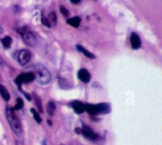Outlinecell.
<instances>
[{
	"instance_id": "1",
	"label": "cell",
	"mask_w": 162,
	"mask_h": 145,
	"mask_svg": "<svg viewBox=\"0 0 162 145\" xmlns=\"http://www.w3.org/2000/svg\"><path fill=\"white\" fill-rule=\"evenodd\" d=\"M32 72L36 82L40 85H47L52 80L51 72L43 64H36L33 67Z\"/></svg>"
},
{
	"instance_id": "2",
	"label": "cell",
	"mask_w": 162,
	"mask_h": 145,
	"mask_svg": "<svg viewBox=\"0 0 162 145\" xmlns=\"http://www.w3.org/2000/svg\"><path fill=\"white\" fill-rule=\"evenodd\" d=\"M6 116L8 123H9L10 126L12 129L13 132L17 136H22V131H23L22 130V123L20 121L18 116L15 113V110L13 109V108L9 107V106L6 107Z\"/></svg>"
},
{
	"instance_id": "3",
	"label": "cell",
	"mask_w": 162,
	"mask_h": 145,
	"mask_svg": "<svg viewBox=\"0 0 162 145\" xmlns=\"http://www.w3.org/2000/svg\"><path fill=\"white\" fill-rule=\"evenodd\" d=\"M85 110L92 116L100 114H107L111 111V107L108 103H99V104H86Z\"/></svg>"
},
{
	"instance_id": "4",
	"label": "cell",
	"mask_w": 162,
	"mask_h": 145,
	"mask_svg": "<svg viewBox=\"0 0 162 145\" xmlns=\"http://www.w3.org/2000/svg\"><path fill=\"white\" fill-rule=\"evenodd\" d=\"M18 33L21 34L22 39L24 40L25 43L31 47H35L37 44V40H36V37L29 29H26L25 28H22V29L18 30Z\"/></svg>"
},
{
	"instance_id": "5",
	"label": "cell",
	"mask_w": 162,
	"mask_h": 145,
	"mask_svg": "<svg viewBox=\"0 0 162 145\" xmlns=\"http://www.w3.org/2000/svg\"><path fill=\"white\" fill-rule=\"evenodd\" d=\"M35 79L34 75L32 72H27V73H22L19 75L18 77L15 79V82L18 86V88L21 90L22 85L23 83H29V82H32Z\"/></svg>"
},
{
	"instance_id": "6",
	"label": "cell",
	"mask_w": 162,
	"mask_h": 145,
	"mask_svg": "<svg viewBox=\"0 0 162 145\" xmlns=\"http://www.w3.org/2000/svg\"><path fill=\"white\" fill-rule=\"evenodd\" d=\"M32 58V54L27 49H22L18 52V64L22 66H25L30 61Z\"/></svg>"
},
{
	"instance_id": "7",
	"label": "cell",
	"mask_w": 162,
	"mask_h": 145,
	"mask_svg": "<svg viewBox=\"0 0 162 145\" xmlns=\"http://www.w3.org/2000/svg\"><path fill=\"white\" fill-rule=\"evenodd\" d=\"M81 133L84 136V137L89 140H96L98 139V135L93 132V130L90 127L84 125L83 128L81 129Z\"/></svg>"
},
{
	"instance_id": "8",
	"label": "cell",
	"mask_w": 162,
	"mask_h": 145,
	"mask_svg": "<svg viewBox=\"0 0 162 145\" xmlns=\"http://www.w3.org/2000/svg\"><path fill=\"white\" fill-rule=\"evenodd\" d=\"M130 40L131 48H133V49H134V50L139 49L141 47V45H142V41H141L140 37H139V34L136 33H131L130 37Z\"/></svg>"
},
{
	"instance_id": "9",
	"label": "cell",
	"mask_w": 162,
	"mask_h": 145,
	"mask_svg": "<svg viewBox=\"0 0 162 145\" xmlns=\"http://www.w3.org/2000/svg\"><path fill=\"white\" fill-rule=\"evenodd\" d=\"M78 78L84 83H89L91 80V75L86 68H81L78 72Z\"/></svg>"
},
{
	"instance_id": "10",
	"label": "cell",
	"mask_w": 162,
	"mask_h": 145,
	"mask_svg": "<svg viewBox=\"0 0 162 145\" xmlns=\"http://www.w3.org/2000/svg\"><path fill=\"white\" fill-rule=\"evenodd\" d=\"M70 106L73 108V109L78 114H81V113L85 112V104H83L82 102L79 101H74L70 103Z\"/></svg>"
},
{
	"instance_id": "11",
	"label": "cell",
	"mask_w": 162,
	"mask_h": 145,
	"mask_svg": "<svg viewBox=\"0 0 162 145\" xmlns=\"http://www.w3.org/2000/svg\"><path fill=\"white\" fill-rule=\"evenodd\" d=\"M67 24H69L70 25L75 27V28H78L80 25L81 22V18L78 16L73 17V18H70L66 20Z\"/></svg>"
},
{
	"instance_id": "12",
	"label": "cell",
	"mask_w": 162,
	"mask_h": 145,
	"mask_svg": "<svg viewBox=\"0 0 162 145\" xmlns=\"http://www.w3.org/2000/svg\"><path fill=\"white\" fill-rule=\"evenodd\" d=\"M76 47H77V49H78V51H79V52H82V53L84 54V56H86V57L89 58V59H94L95 58L94 54H93L92 52H90L89 51H88L87 49H86L85 48H83L82 45H78Z\"/></svg>"
},
{
	"instance_id": "13",
	"label": "cell",
	"mask_w": 162,
	"mask_h": 145,
	"mask_svg": "<svg viewBox=\"0 0 162 145\" xmlns=\"http://www.w3.org/2000/svg\"><path fill=\"white\" fill-rule=\"evenodd\" d=\"M0 94L2 96V99L6 101V102H8L11 99V95H10L9 92L6 90V88L0 83Z\"/></svg>"
},
{
	"instance_id": "14",
	"label": "cell",
	"mask_w": 162,
	"mask_h": 145,
	"mask_svg": "<svg viewBox=\"0 0 162 145\" xmlns=\"http://www.w3.org/2000/svg\"><path fill=\"white\" fill-rule=\"evenodd\" d=\"M2 46L4 47L5 48H10L11 47V45H12V43H13V39L10 36H6L4 37L2 39Z\"/></svg>"
},
{
	"instance_id": "15",
	"label": "cell",
	"mask_w": 162,
	"mask_h": 145,
	"mask_svg": "<svg viewBox=\"0 0 162 145\" xmlns=\"http://www.w3.org/2000/svg\"><path fill=\"white\" fill-rule=\"evenodd\" d=\"M55 109H56L55 104L52 101H50V102L48 103V105H47V111H48V113L50 115V116H53V115L55 114Z\"/></svg>"
},
{
	"instance_id": "16",
	"label": "cell",
	"mask_w": 162,
	"mask_h": 145,
	"mask_svg": "<svg viewBox=\"0 0 162 145\" xmlns=\"http://www.w3.org/2000/svg\"><path fill=\"white\" fill-rule=\"evenodd\" d=\"M34 98H35V103H36L37 109L40 113H43V108H42V103H41L40 98L37 94H34Z\"/></svg>"
},
{
	"instance_id": "17",
	"label": "cell",
	"mask_w": 162,
	"mask_h": 145,
	"mask_svg": "<svg viewBox=\"0 0 162 145\" xmlns=\"http://www.w3.org/2000/svg\"><path fill=\"white\" fill-rule=\"evenodd\" d=\"M48 19L50 22V23L52 22V24H53V25H56V23H57V15L55 12H51Z\"/></svg>"
},
{
	"instance_id": "18",
	"label": "cell",
	"mask_w": 162,
	"mask_h": 145,
	"mask_svg": "<svg viewBox=\"0 0 162 145\" xmlns=\"http://www.w3.org/2000/svg\"><path fill=\"white\" fill-rule=\"evenodd\" d=\"M31 110V113H32V115H33V117L34 119H35V121H36L37 123H41V121H42V119H41L40 116L39 115V113H37V112L36 111V109H33V108H32V109H30Z\"/></svg>"
},
{
	"instance_id": "19",
	"label": "cell",
	"mask_w": 162,
	"mask_h": 145,
	"mask_svg": "<svg viewBox=\"0 0 162 145\" xmlns=\"http://www.w3.org/2000/svg\"><path fill=\"white\" fill-rule=\"evenodd\" d=\"M16 102H17L16 105H15V107L13 108V109H14V110H19V109H21L22 107H23V105H24L23 100H22V99L18 98V99H17Z\"/></svg>"
},
{
	"instance_id": "20",
	"label": "cell",
	"mask_w": 162,
	"mask_h": 145,
	"mask_svg": "<svg viewBox=\"0 0 162 145\" xmlns=\"http://www.w3.org/2000/svg\"><path fill=\"white\" fill-rule=\"evenodd\" d=\"M41 23L43 24L44 25H45V26L49 27V28H50V27L52 26V25H51L50 22L48 21V18H47L46 17H45L44 15H41Z\"/></svg>"
},
{
	"instance_id": "21",
	"label": "cell",
	"mask_w": 162,
	"mask_h": 145,
	"mask_svg": "<svg viewBox=\"0 0 162 145\" xmlns=\"http://www.w3.org/2000/svg\"><path fill=\"white\" fill-rule=\"evenodd\" d=\"M59 11H60L61 14L64 17H68L70 15V13L69 11H68V10L66 9L65 7H63V6H60V7H59Z\"/></svg>"
},
{
	"instance_id": "22",
	"label": "cell",
	"mask_w": 162,
	"mask_h": 145,
	"mask_svg": "<svg viewBox=\"0 0 162 145\" xmlns=\"http://www.w3.org/2000/svg\"><path fill=\"white\" fill-rule=\"evenodd\" d=\"M70 2H71V3H73V4H79L81 2V1H80V0H71V1H70Z\"/></svg>"
},
{
	"instance_id": "23",
	"label": "cell",
	"mask_w": 162,
	"mask_h": 145,
	"mask_svg": "<svg viewBox=\"0 0 162 145\" xmlns=\"http://www.w3.org/2000/svg\"><path fill=\"white\" fill-rule=\"evenodd\" d=\"M42 145H47V144H46V143H45V142L44 141V142H43V144H42Z\"/></svg>"
}]
</instances>
